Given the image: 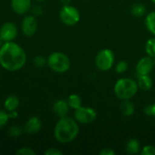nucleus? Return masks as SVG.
<instances>
[{
  "mask_svg": "<svg viewBox=\"0 0 155 155\" xmlns=\"http://www.w3.org/2000/svg\"><path fill=\"white\" fill-rule=\"evenodd\" d=\"M25 63L26 54L18 44L13 41L5 42L0 47V65L6 71H18Z\"/></svg>",
  "mask_w": 155,
  "mask_h": 155,
  "instance_id": "f257e3e1",
  "label": "nucleus"
},
{
  "mask_svg": "<svg viewBox=\"0 0 155 155\" xmlns=\"http://www.w3.org/2000/svg\"><path fill=\"white\" fill-rule=\"evenodd\" d=\"M79 125L74 118L69 116L61 117L54 129L55 140L60 143H69L73 142L79 134Z\"/></svg>",
  "mask_w": 155,
  "mask_h": 155,
  "instance_id": "f03ea898",
  "label": "nucleus"
},
{
  "mask_svg": "<svg viewBox=\"0 0 155 155\" xmlns=\"http://www.w3.org/2000/svg\"><path fill=\"white\" fill-rule=\"evenodd\" d=\"M139 87L137 84V81L129 78V77H123L116 81L114 91L116 97L120 100H131L138 92Z\"/></svg>",
  "mask_w": 155,
  "mask_h": 155,
  "instance_id": "7ed1b4c3",
  "label": "nucleus"
},
{
  "mask_svg": "<svg viewBox=\"0 0 155 155\" xmlns=\"http://www.w3.org/2000/svg\"><path fill=\"white\" fill-rule=\"evenodd\" d=\"M47 65L49 68L59 74H64L70 69L71 61L68 55L63 52H54L47 58Z\"/></svg>",
  "mask_w": 155,
  "mask_h": 155,
  "instance_id": "20e7f679",
  "label": "nucleus"
},
{
  "mask_svg": "<svg viewBox=\"0 0 155 155\" xmlns=\"http://www.w3.org/2000/svg\"><path fill=\"white\" fill-rule=\"evenodd\" d=\"M115 56L114 52L109 48L102 49L98 52L95 57V66L102 72L111 70L114 64Z\"/></svg>",
  "mask_w": 155,
  "mask_h": 155,
  "instance_id": "39448f33",
  "label": "nucleus"
},
{
  "mask_svg": "<svg viewBox=\"0 0 155 155\" xmlns=\"http://www.w3.org/2000/svg\"><path fill=\"white\" fill-rule=\"evenodd\" d=\"M59 17L63 24L68 26H73L80 21L81 15L76 7L68 4L64 5V6L61 8L59 12Z\"/></svg>",
  "mask_w": 155,
  "mask_h": 155,
  "instance_id": "423d86ee",
  "label": "nucleus"
},
{
  "mask_svg": "<svg viewBox=\"0 0 155 155\" xmlns=\"http://www.w3.org/2000/svg\"><path fill=\"white\" fill-rule=\"evenodd\" d=\"M97 117L96 111L88 106H81L78 109L74 110V118L76 120L78 124H92L94 121H95Z\"/></svg>",
  "mask_w": 155,
  "mask_h": 155,
  "instance_id": "0eeeda50",
  "label": "nucleus"
},
{
  "mask_svg": "<svg viewBox=\"0 0 155 155\" xmlns=\"http://www.w3.org/2000/svg\"><path fill=\"white\" fill-rule=\"evenodd\" d=\"M155 66L154 60L149 55L142 57L136 64L135 73L136 75L150 74Z\"/></svg>",
  "mask_w": 155,
  "mask_h": 155,
  "instance_id": "6e6552de",
  "label": "nucleus"
},
{
  "mask_svg": "<svg viewBox=\"0 0 155 155\" xmlns=\"http://www.w3.org/2000/svg\"><path fill=\"white\" fill-rule=\"evenodd\" d=\"M22 31L25 35L32 36L37 31V20L35 15H25L22 21Z\"/></svg>",
  "mask_w": 155,
  "mask_h": 155,
  "instance_id": "1a4fd4ad",
  "label": "nucleus"
},
{
  "mask_svg": "<svg viewBox=\"0 0 155 155\" xmlns=\"http://www.w3.org/2000/svg\"><path fill=\"white\" fill-rule=\"evenodd\" d=\"M17 35V27L15 23L6 22L0 28V36L5 42H11Z\"/></svg>",
  "mask_w": 155,
  "mask_h": 155,
  "instance_id": "9d476101",
  "label": "nucleus"
},
{
  "mask_svg": "<svg viewBox=\"0 0 155 155\" xmlns=\"http://www.w3.org/2000/svg\"><path fill=\"white\" fill-rule=\"evenodd\" d=\"M42 128V122L37 116L30 117L24 126V131L28 134H35L38 133Z\"/></svg>",
  "mask_w": 155,
  "mask_h": 155,
  "instance_id": "9b49d317",
  "label": "nucleus"
},
{
  "mask_svg": "<svg viewBox=\"0 0 155 155\" xmlns=\"http://www.w3.org/2000/svg\"><path fill=\"white\" fill-rule=\"evenodd\" d=\"M11 7L15 13L24 15L30 9L31 0H11Z\"/></svg>",
  "mask_w": 155,
  "mask_h": 155,
  "instance_id": "f8f14e48",
  "label": "nucleus"
},
{
  "mask_svg": "<svg viewBox=\"0 0 155 155\" xmlns=\"http://www.w3.org/2000/svg\"><path fill=\"white\" fill-rule=\"evenodd\" d=\"M70 109L71 108L69 107L67 101L64 100V99H60V100L56 101L53 105V112L59 118L66 116L68 114Z\"/></svg>",
  "mask_w": 155,
  "mask_h": 155,
  "instance_id": "ddd939ff",
  "label": "nucleus"
},
{
  "mask_svg": "<svg viewBox=\"0 0 155 155\" xmlns=\"http://www.w3.org/2000/svg\"><path fill=\"white\" fill-rule=\"evenodd\" d=\"M137 76V84L139 89L147 92L150 91L153 86V81L150 74H143V75H136Z\"/></svg>",
  "mask_w": 155,
  "mask_h": 155,
  "instance_id": "4468645a",
  "label": "nucleus"
},
{
  "mask_svg": "<svg viewBox=\"0 0 155 155\" xmlns=\"http://www.w3.org/2000/svg\"><path fill=\"white\" fill-rule=\"evenodd\" d=\"M141 150H142V146H141L140 142L137 139L132 138L126 143L125 151L128 154H138L141 153Z\"/></svg>",
  "mask_w": 155,
  "mask_h": 155,
  "instance_id": "2eb2a0df",
  "label": "nucleus"
},
{
  "mask_svg": "<svg viewBox=\"0 0 155 155\" xmlns=\"http://www.w3.org/2000/svg\"><path fill=\"white\" fill-rule=\"evenodd\" d=\"M120 111L123 115L124 116H132L134 114L135 107L133 102L131 100H123L121 105H120Z\"/></svg>",
  "mask_w": 155,
  "mask_h": 155,
  "instance_id": "dca6fc26",
  "label": "nucleus"
},
{
  "mask_svg": "<svg viewBox=\"0 0 155 155\" xmlns=\"http://www.w3.org/2000/svg\"><path fill=\"white\" fill-rule=\"evenodd\" d=\"M19 104H20V100L15 95H9L5 100V103H4L5 109L7 112H11V111L16 110L18 108Z\"/></svg>",
  "mask_w": 155,
  "mask_h": 155,
  "instance_id": "f3484780",
  "label": "nucleus"
},
{
  "mask_svg": "<svg viewBox=\"0 0 155 155\" xmlns=\"http://www.w3.org/2000/svg\"><path fill=\"white\" fill-rule=\"evenodd\" d=\"M144 24L147 30L155 36V11L149 12L145 15Z\"/></svg>",
  "mask_w": 155,
  "mask_h": 155,
  "instance_id": "a211bd4d",
  "label": "nucleus"
},
{
  "mask_svg": "<svg viewBox=\"0 0 155 155\" xmlns=\"http://www.w3.org/2000/svg\"><path fill=\"white\" fill-rule=\"evenodd\" d=\"M130 11H131V14L135 17L144 16V15H146V13H147V9H146L145 5L143 4H140V3L133 5L131 6Z\"/></svg>",
  "mask_w": 155,
  "mask_h": 155,
  "instance_id": "6ab92c4d",
  "label": "nucleus"
},
{
  "mask_svg": "<svg viewBox=\"0 0 155 155\" xmlns=\"http://www.w3.org/2000/svg\"><path fill=\"white\" fill-rule=\"evenodd\" d=\"M68 104H69V107L73 110H76L78 109L79 107H81L83 104V102H82V99L81 97L76 94H70L68 96V98L66 99Z\"/></svg>",
  "mask_w": 155,
  "mask_h": 155,
  "instance_id": "aec40b11",
  "label": "nucleus"
},
{
  "mask_svg": "<svg viewBox=\"0 0 155 155\" xmlns=\"http://www.w3.org/2000/svg\"><path fill=\"white\" fill-rule=\"evenodd\" d=\"M145 52L155 62V36L148 39L145 43Z\"/></svg>",
  "mask_w": 155,
  "mask_h": 155,
  "instance_id": "412c9836",
  "label": "nucleus"
},
{
  "mask_svg": "<svg viewBox=\"0 0 155 155\" xmlns=\"http://www.w3.org/2000/svg\"><path fill=\"white\" fill-rule=\"evenodd\" d=\"M128 67H129V64L128 63L125 61V60H121L120 62H118L115 65V72L116 74H124L127 70H128Z\"/></svg>",
  "mask_w": 155,
  "mask_h": 155,
  "instance_id": "4be33fe9",
  "label": "nucleus"
},
{
  "mask_svg": "<svg viewBox=\"0 0 155 155\" xmlns=\"http://www.w3.org/2000/svg\"><path fill=\"white\" fill-rule=\"evenodd\" d=\"M24 130L18 125H13L8 130V134L12 137H18L23 134Z\"/></svg>",
  "mask_w": 155,
  "mask_h": 155,
  "instance_id": "5701e85b",
  "label": "nucleus"
},
{
  "mask_svg": "<svg viewBox=\"0 0 155 155\" xmlns=\"http://www.w3.org/2000/svg\"><path fill=\"white\" fill-rule=\"evenodd\" d=\"M9 119L10 118L8 115V112H6V110H0V129L6 125Z\"/></svg>",
  "mask_w": 155,
  "mask_h": 155,
  "instance_id": "b1692460",
  "label": "nucleus"
},
{
  "mask_svg": "<svg viewBox=\"0 0 155 155\" xmlns=\"http://www.w3.org/2000/svg\"><path fill=\"white\" fill-rule=\"evenodd\" d=\"M33 64L36 66V67H43L45 66V64H47V59H45V57L41 56V55H38V56H35L34 59H33Z\"/></svg>",
  "mask_w": 155,
  "mask_h": 155,
  "instance_id": "393cba45",
  "label": "nucleus"
},
{
  "mask_svg": "<svg viewBox=\"0 0 155 155\" xmlns=\"http://www.w3.org/2000/svg\"><path fill=\"white\" fill-rule=\"evenodd\" d=\"M140 153L142 155H155V147L153 145H145L142 148Z\"/></svg>",
  "mask_w": 155,
  "mask_h": 155,
  "instance_id": "a878e982",
  "label": "nucleus"
},
{
  "mask_svg": "<svg viewBox=\"0 0 155 155\" xmlns=\"http://www.w3.org/2000/svg\"><path fill=\"white\" fill-rule=\"evenodd\" d=\"M17 155H35V152L28 147H23L20 148L17 152H16Z\"/></svg>",
  "mask_w": 155,
  "mask_h": 155,
  "instance_id": "bb28decb",
  "label": "nucleus"
},
{
  "mask_svg": "<svg viewBox=\"0 0 155 155\" xmlns=\"http://www.w3.org/2000/svg\"><path fill=\"white\" fill-rule=\"evenodd\" d=\"M44 13V10H43V7L41 5H35L33 8H32V14L33 15L35 16H39L41 15H43Z\"/></svg>",
  "mask_w": 155,
  "mask_h": 155,
  "instance_id": "cd10ccee",
  "label": "nucleus"
},
{
  "mask_svg": "<svg viewBox=\"0 0 155 155\" xmlns=\"http://www.w3.org/2000/svg\"><path fill=\"white\" fill-rule=\"evenodd\" d=\"M45 155H62L63 153L56 148H49L45 152Z\"/></svg>",
  "mask_w": 155,
  "mask_h": 155,
  "instance_id": "c85d7f7f",
  "label": "nucleus"
},
{
  "mask_svg": "<svg viewBox=\"0 0 155 155\" xmlns=\"http://www.w3.org/2000/svg\"><path fill=\"white\" fill-rule=\"evenodd\" d=\"M99 155H115V152L111 148H104L99 153Z\"/></svg>",
  "mask_w": 155,
  "mask_h": 155,
  "instance_id": "c756f323",
  "label": "nucleus"
},
{
  "mask_svg": "<svg viewBox=\"0 0 155 155\" xmlns=\"http://www.w3.org/2000/svg\"><path fill=\"white\" fill-rule=\"evenodd\" d=\"M144 114L148 116H153V105L149 104L144 108Z\"/></svg>",
  "mask_w": 155,
  "mask_h": 155,
  "instance_id": "7c9ffc66",
  "label": "nucleus"
},
{
  "mask_svg": "<svg viewBox=\"0 0 155 155\" xmlns=\"http://www.w3.org/2000/svg\"><path fill=\"white\" fill-rule=\"evenodd\" d=\"M8 115L10 119H15L18 117V113L16 112V110H14V111L8 112Z\"/></svg>",
  "mask_w": 155,
  "mask_h": 155,
  "instance_id": "2f4dec72",
  "label": "nucleus"
},
{
  "mask_svg": "<svg viewBox=\"0 0 155 155\" xmlns=\"http://www.w3.org/2000/svg\"><path fill=\"white\" fill-rule=\"evenodd\" d=\"M61 2L64 3V5H68L71 2V0H61Z\"/></svg>",
  "mask_w": 155,
  "mask_h": 155,
  "instance_id": "473e14b6",
  "label": "nucleus"
},
{
  "mask_svg": "<svg viewBox=\"0 0 155 155\" xmlns=\"http://www.w3.org/2000/svg\"><path fill=\"white\" fill-rule=\"evenodd\" d=\"M152 105H153V116H154L155 117V103L154 104H153Z\"/></svg>",
  "mask_w": 155,
  "mask_h": 155,
  "instance_id": "72a5a7b5",
  "label": "nucleus"
},
{
  "mask_svg": "<svg viewBox=\"0 0 155 155\" xmlns=\"http://www.w3.org/2000/svg\"><path fill=\"white\" fill-rule=\"evenodd\" d=\"M4 43H5V41H4V40H3V38L0 36V47L4 45Z\"/></svg>",
  "mask_w": 155,
  "mask_h": 155,
  "instance_id": "f704fd0d",
  "label": "nucleus"
},
{
  "mask_svg": "<svg viewBox=\"0 0 155 155\" xmlns=\"http://www.w3.org/2000/svg\"><path fill=\"white\" fill-rule=\"evenodd\" d=\"M35 1H37V2H42V1H44V0H35Z\"/></svg>",
  "mask_w": 155,
  "mask_h": 155,
  "instance_id": "c9c22d12",
  "label": "nucleus"
},
{
  "mask_svg": "<svg viewBox=\"0 0 155 155\" xmlns=\"http://www.w3.org/2000/svg\"><path fill=\"white\" fill-rule=\"evenodd\" d=\"M152 2H153V4H155V0H152Z\"/></svg>",
  "mask_w": 155,
  "mask_h": 155,
  "instance_id": "e433bc0d",
  "label": "nucleus"
}]
</instances>
